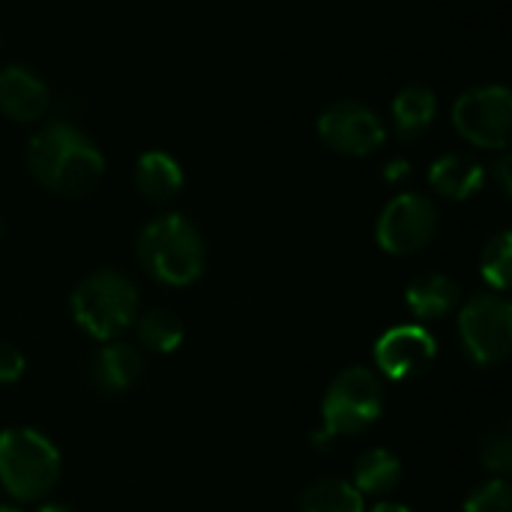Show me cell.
Here are the masks:
<instances>
[{
  "instance_id": "4316f807",
  "label": "cell",
  "mask_w": 512,
  "mask_h": 512,
  "mask_svg": "<svg viewBox=\"0 0 512 512\" xmlns=\"http://www.w3.org/2000/svg\"><path fill=\"white\" fill-rule=\"evenodd\" d=\"M36 512H72L69 507H63V504H45V507H39Z\"/></svg>"
},
{
  "instance_id": "ba28073f",
  "label": "cell",
  "mask_w": 512,
  "mask_h": 512,
  "mask_svg": "<svg viewBox=\"0 0 512 512\" xmlns=\"http://www.w3.org/2000/svg\"><path fill=\"white\" fill-rule=\"evenodd\" d=\"M441 228V213L432 198L420 192H402L381 210L375 222V240L387 255L423 252Z\"/></svg>"
},
{
  "instance_id": "484cf974",
  "label": "cell",
  "mask_w": 512,
  "mask_h": 512,
  "mask_svg": "<svg viewBox=\"0 0 512 512\" xmlns=\"http://www.w3.org/2000/svg\"><path fill=\"white\" fill-rule=\"evenodd\" d=\"M369 512H414L411 507H405V504H396V501H381V504H375Z\"/></svg>"
},
{
  "instance_id": "d4e9b609",
  "label": "cell",
  "mask_w": 512,
  "mask_h": 512,
  "mask_svg": "<svg viewBox=\"0 0 512 512\" xmlns=\"http://www.w3.org/2000/svg\"><path fill=\"white\" fill-rule=\"evenodd\" d=\"M510 168H512V159L507 156V153L492 165V177H495V183H498V189H501V195H504V198H510V192H512Z\"/></svg>"
},
{
  "instance_id": "3957f363",
  "label": "cell",
  "mask_w": 512,
  "mask_h": 512,
  "mask_svg": "<svg viewBox=\"0 0 512 512\" xmlns=\"http://www.w3.org/2000/svg\"><path fill=\"white\" fill-rule=\"evenodd\" d=\"M387 405L384 381L366 366L342 369L321 402V429L312 435L315 450H327L336 438H351L372 429Z\"/></svg>"
},
{
  "instance_id": "8fae6325",
  "label": "cell",
  "mask_w": 512,
  "mask_h": 512,
  "mask_svg": "<svg viewBox=\"0 0 512 512\" xmlns=\"http://www.w3.org/2000/svg\"><path fill=\"white\" fill-rule=\"evenodd\" d=\"M51 108L48 84L30 72L27 66H3L0 69V114L15 123H36Z\"/></svg>"
},
{
  "instance_id": "52a82bcc",
  "label": "cell",
  "mask_w": 512,
  "mask_h": 512,
  "mask_svg": "<svg viewBox=\"0 0 512 512\" xmlns=\"http://www.w3.org/2000/svg\"><path fill=\"white\" fill-rule=\"evenodd\" d=\"M456 132L483 150H507L512 132V93L504 84H480L453 102Z\"/></svg>"
},
{
  "instance_id": "7402d4cb",
  "label": "cell",
  "mask_w": 512,
  "mask_h": 512,
  "mask_svg": "<svg viewBox=\"0 0 512 512\" xmlns=\"http://www.w3.org/2000/svg\"><path fill=\"white\" fill-rule=\"evenodd\" d=\"M480 462L489 474L507 477L512 471V435L507 426L489 432L480 444Z\"/></svg>"
},
{
  "instance_id": "e0dca14e",
  "label": "cell",
  "mask_w": 512,
  "mask_h": 512,
  "mask_svg": "<svg viewBox=\"0 0 512 512\" xmlns=\"http://www.w3.org/2000/svg\"><path fill=\"white\" fill-rule=\"evenodd\" d=\"M402 474H405L402 471V459L396 453H390L384 447H372V450H366L357 459V465H354V483L351 486L360 495L381 498V495H390L393 489H399Z\"/></svg>"
},
{
  "instance_id": "4fadbf2b",
  "label": "cell",
  "mask_w": 512,
  "mask_h": 512,
  "mask_svg": "<svg viewBox=\"0 0 512 512\" xmlns=\"http://www.w3.org/2000/svg\"><path fill=\"white\" fill-rule=\"evenodd\" d=\"M429 186L447 201H468L486 186V165L471 153H447L432 162Z\"/></svg>"
},
{
  "instance_id": "603a6c76",
  "label": "cell",
  "mask_w": 512,
  "mask_h": 512,
  "mask_svg": "<svg viewBox=\"0 0 512 512\" xmlns=\"http://www.w3.org/2000/svg\"><path fill=\"white\" fill-rule=\"evenodd\" d=\"M24 366H27L24 354H21L15 345H9V342H0V387H9V384H15V381L24 375Z\"/></svg>"
},
{
  "instance_id": "30bf717a",
  "label": "cell",
  "mask_w": 512,
  "mask_h": 512,
  "mask_svg": "<svg viewBox=\"0 0 512 512\" xmlns=\"http://www.w3.org/2000/svg\"><path fill=\"white\" fill-rule=\"evenodd\" d=\"M435 357H438V342L423 324L390 327L375 342V366L393 384H405L426 375Z\"/></svg>"
},
{
  "instance_id": "cb8c5ba5",
  "label": "cell",
  "mask_w": 512,
  "mask_h": 512,
  "mask_svg": "<svg viewBox=\"0 0 512 512\" xmlns=\"http://www.w3.org/2000/svg\"><path fill=\"white\" fill-rule=\"evenodd\" d=\"M411 174H414V168H411V162H408V159H390V162L384 165V171H381L384 183H393V186L408 183V180H411Z\"/></svg>"
},
{
  "instance_id": "83f0119b",
  "label": "cell",
  "mask_w": 512,
  "mask_h": 512,
  "mask_svg": "<svg viewBox=\"0 0 512 512\" xmlns=\"http://www.w3.org/2000/svg\"><path fill=\"white\" fill-rule=\"evenodd\" d=\"M0 512H21L18 507H9V504H0Z\"/></svg>"
},
{
  "instance_id": "9c48e42d",
  "label": "cell",
  "mask_w": 512,
  "mask_h": 512,
  "mask_svg": "<svg viewBox=\"0 0 512 512\" xmlns=\"http://www.w3.org/2000/svg\"><path fill=\"white\" fill-rule=\"evenodd\" d=\"M318 138L342 156H372L387 141V126L375 108L360 99H336L318 114Z\"/></svg>"
},
{
  "instance_id": "5b68a950",
  "label": "cell",
  "mask_w": 512,
  "mask_h": 512,
  "mask_svg": "<svg viewBox=\"0 0 512 512\" xmlns=\"http://www.w3.org/2000/svg\"><path fill=\"white\" fill-rule=\"evenodd\" d=\"M60 480V450L36 429L0 432V486L18 504L42 501Z\"/></svg>"
},
{
  "instance_id": "d6986e66",
  "label": "cell",
  "mask_w": 512,
  "mask_h": 512,
  "mask_svg": "<svg viewBox=\"0 0 512 512\" xmlns=\"http://www.w3.org/2000/svg\"><path fill=\"white\" fill-rule=\"evenodd\" d=\"M300 512H366L363 495L348 480H315L300 495Z\"/></svg>"
},
{
  "instance_id": "6da1fadb",
  "label": "cell",
  "mask_w": 512,
  "mask_h": 512,
  "mask_svg": "<svg viewBox=\"0 0 512 512\" xmlns=\"http://www.w3.org/2000/svg\"><path fill=\"white\" fill-rule=\"evenodd\" d=\"M27 168L42 189L78 198L105 177V156L78 126L51 120L27 141Z\"/></svg>"
},
{
  "instance_id": "ac0fdd59",
  "label": "cell",
  "mask_w": 512,
  "mask_h": 512,
  "mask_svg": "<svg viewBox=\"0 0 512 512\" xmlns=\"http://www.w3.org/2000/svg\"><path fill=\"white\" fill-rule=\"evenodd\" d=\"M132 327L138 333V342L153 354H174L186 339L183 321L171 309H147L135 318Z\"/></svg>"
},
{
  "instance_id": "ffe728a7",
  "label": "cell",
  "mask_w": 512,
  "mask_h": 512,
  "mask_svg": "<svg viewBox=\"0 0 512 512\" xmlns=\"http://www.w3.org/2000/svg\"><path fill=\"white\" fill-rule=\"evenodd\" d=\"M510 270H512V234L510 231H498L480 255V273L486 279V285L495 294H507L510 288Z\"/></svg>"
},
{
  "instance_id": "9a60e30c",
  "label": "cell",
  "mask_w": 512,
  "mask_h": 512,
  "mask_svg": "<svg viewBox=\"0 0 512 512\" xmlns=\"http://www.w3.org/2000/svg\"><path fill=\"white\" fill-rule=\"evenodd\" d=\"M183 168L165 150H147L135 162V189L150 204H171L183 192Z\"/></svg>"
},
{
  "instance_id": "8992f818",
  "label": "cell",
  "mask_w": 512,
  "mask_h": 512,
  "mask_svg": "<svg viewBox=\"0 0 512 512\" xmlns=\"http://www.w3.org/2000/svg\"><path fill=\"white\" fill-rule=\"evenodd\" d=\"M459 339L474 366L495 369L512 351V306L504 294H474L459 309Z\"/></svg>"
},
{
  "instance_id": "277c9868",
  "label": "cell",
  "mask_w": 512,
  "mask_h": 512,
  "mask_svg": "<svg viewBox=\"0 0 512 512\" xmlns=\"http://www.w3.org/2000/svg\"><path fill=\"white\" fill-rule=\"evenodd\" d=\"M69 312L90 339L114 342L138 318V288L120 270H96L75 285Z\"/></svg>"
},
{
  "instance_id": "7a4b0ae2",
  "label": "cell",
  "mask_w": 512,
  "mask_h": 512,
  "mask_svg": "<svg viewBox=\"0 0 512 512\" xmlns=\"http://www.w3.org/2000/svg\"><path fill=\"white\" fill-rule=\"evenodd\" d=\"M135 255L144 273L165 288H189L207 267L204 237L183 213H162L150 219L138 231Z\"/></svg>"
},
{
  "instance_id": "44dd1931",
  "label": "cell",
  "mask_w": 512,
  "mask_h": 512,
  "mask_svg": "<svg viewBox=\"0 0 512 512\" xmlns=\"http://www.w3.org/2000/svg\"><path fill=\"white\" fill-rule=\"evenodd\" d=\"M465 512H512V486L507 477H495L480 483L468 498Z\"/></svg>"
},
{
  "instance_id": "2e32d148",
  "label": "cell",
  "mask_w": 512,
  "mask_h": 512,
  "mask_svg": "<svg viewBox=\"0 0 512 512\" xmlns=\"http://www.w3.org/2000/svg\"><path fill=\"white\" fill-rule=\"evenodd\" d=\"M438 117V96L429 84H408L393 99V132L399 141L423 138Z\"/></svg>"
},
{
  "instance_id": "5bb4252c",
  "label": "cell",
  "mask_w": 512,
  "mask_h": 512,
  "mask_svg": "<svg viewBox=\"0 0 512 512\" xmlns=\"http://www.w3.org/2000/svg\"><path fill=\"white\" fill-rule=\"evenodd\" d=\"M462 303V288L444 273H423L408 282L405 306L417 321H441L453 315Z\"/></svg>"
},
{
  "instance_id": "7c38bea8",
  "label": "cell",
  "mask_w": 512,
  "mask_h": 512,
  "mask_svg": "<svg viewBox=\"0 0 512 512\" xmlns=\"http://www.w3.org/2000/svg\"><path fill=\"white\" fill-rule=\"evenodd\" d=\"M141 372H144V354L135 345L114 339V342H105L93 354L87 378H90L96 393L120 396V393H126V390H132L138 384Z\"/></svg>"
}]
</instances>
